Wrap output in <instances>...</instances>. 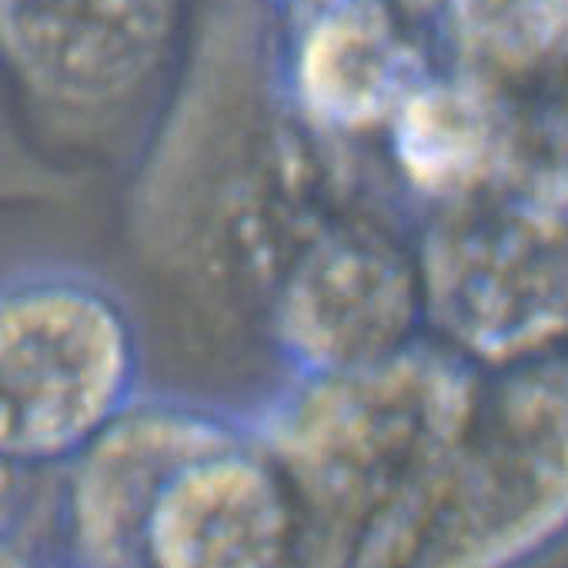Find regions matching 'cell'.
Instances as JSON below:
<instances>
[{
	"label": "cell",
	"instance_id": "cell-10",
	"mask_svg": "<svg viewBox=\"0 0 568 568\" xmlns=\"http://www.w3.org/2000/svg\"><path fill=\"white\" fill-rule=\"evenodd\" d=\"M525 114L511 91L435 61L382 128L402 197L418 214L468 201L565 141L558 108Z\"/></svg>",
	"mask_w": 568,
	"mask_h": 568
},
{
	"label": "cell",
	"instance_id": "cell-13",
	"mask_svg": "<svg viewBox=\"0 0 568 568\" xmlns=\"http://www.w3.org/2000/svg\"><path fill=\"white\" fill-rule=\"evenodd\" d=\"M14 475H18V468H11L4 458H0V545L8 541V531L14 521Z\"/></svg>",
	"mask_w": 568,
	"mask_h": 568
},
{
	"label": "cell",
	"instance_id": "cell-5",
	"mask_svg": "<svg viewBox=\"0 0 568 568\" xmlns=\"http://www.w3.org/2000/svg\"><path fill=\"white\" fill-rule=\"evenodd\" d=\"M568 521L561 355L485 372L415 565L505 568L538 558Z\"/></svg>",
	"mask_w": 568,
	"mask_h": 568
},
{
	"label": "cell",
	"instance_id": "cell-1",
	"mask_svg": "<svg viewBox=\"0 0 568 568\" xmlns=\"http://www.w3.org/2000/svg\"><path fill=\"white\" fill-rule=\"evenodd\" d=\"M277 44H204L134 184L148 271L201 315L264 318L295 251L352 207L345 144L315 134L277 81Z\"/></svg>",
	"mask_w": 568,
	"mask_h": 568
},
{
	"label": "cell",
	"instance_id": "cell-14",
	"mask_svg": "<svg viewBox=\"0 0 568 568\" xmlns=\"http://www.w3.org/2000/svg\"><path fill=\"white\" fill-rule=\"evenodd\" d=\"M292 8H312V4H325V0H288Z\"/></svg>",
	"mask_w": 568,
	"mask_h": 568
},
{
	"label": "cell",
	"instance_id": "cell-12",
	"mask_svg": "<svg viewBox=\"0 0 568 568\" xmlns=\"http://www.w3.org/2000/svg\"><path fill=\"white\" fill-rule=\"evenodd\" d=\"M438 64L518 94L558 71L568 0H398Z\"/></svg>",
	"mask_w": 568,
	"mask_h": 568
},
{
	"label": "cell",
	"instance_id": "cell-4",
	"mask_svg": "<svg viewBox=\"0 0 568 568\" xmlns=\"http://www.w3.org/2000/svg\"><path fill=\"white\" fill-rule=\"evenodd\" d=\"M128 298L101 274L34 264L0 277V458L44 471L78 455L144 392Z\"/></svg>",
	"mask_w": 568,
	"mask_h": 568
},
{
	"label": "cell",
	"instance_id": "cell-3",
	"mask_svg": "<svg viewBox=\"0 0 568 568\" xmlns=\"http://www.w3.org/2000/svg\"><path fill=\"white\" fill-rule=\"evenodd\" d=\"M425 328L481 372L565 335V151L548 144L488 191L425 211L415 237Z\"/></svg>",
	"mask_w": 568,
	"mask_h": 568
},
{
	"label": "cell",
	"instance_id": "cell-7",
	"mask_svg": "<svg viewBox=\"0 0 568 568\" xmlns=\"http://www.w3.org/2000/svg\"><path fill=\"white\" fill-rule=\"evenodd\" d=\"M184 0H4L0 58L64 128L118 121L161 74Z\"/></svg>",
	"mask_w": 568,
	"mask_h": 568
},
{
	"label": "cell",
	"instance_id": "cell-11",
	"mask_svg": "<svg viewBox=\"0 0 568 568\" xmlns=\"http://www.w3.org/2000/svg\"><path fill=\"white\" fill-rule=\"evenodd\" d=\"M298 518L288 485L247 435L184 462L158 491L141 565L158 568H257L295 561Z\"/></svg>",
	"mask_w": 568,
	"mask_h": 568
},
{
	"label": "cell",
	"instance_id": "cell-6",
	"mask_svg": "<svg viewBox=\"0 0 568 568\" xmlns=\"http://www.w3.org/2000/svg\"><path fill=\"white\" fill-rule=\"evenodd\" d=\"M284 378L372 365L422 335V284L405 237L352 207L284 264L261 318Z\"/></svg>",
	"mask_w": 568,
	"mask_h": 568
},
{
	"label": "cell",
	"instance_id": "cell-2",
	"mask_svg": "<svg viewBox=\"0 0 568 568\" xmlns=\"http://www.w3.org/2000/svg\"><path fill=\"white\" fill-rule=\"evenodd\" d=\"M485 372L438 338L284 378L247 425L288 485L305 565H415Z\"/></svg>",
	"mask_w": 568,
	"mask_h": 568
},
{
	"label": "cell",
	"instance_id": "cell-9",
	"mask_svg": "<svg viewBox=\"0 0 568 568\" xmlns=\"http://www.w3.org/2000/svg\"><path fill=\"white\" fill-rule=\"evenodd\" d=\"M277 81L298 118L335 144L382 134L402 98L435 68L398 0H325L292 8L274 51Z\"/></svg>",
	"mask_w": 568,
	"mask_h": 568
},
{
	"label": "cell",
	"instance_id": "cell-8",
	"mask_svg": "<svg viewBox=\"0 0 568 568\" xmlns=\"http://www.w3.org/2000/svg\"><path fill=\"white\" fill-rule=\"evenodd\" d=\"M247 415L178 395H138L58 465L54 521L68 561L141 565V531L164 481L194 455L247 435Z\"/></svg>",
	"mask_w": 568,
	"mask_h": 568
}]
</instances>
